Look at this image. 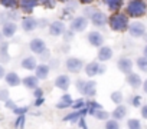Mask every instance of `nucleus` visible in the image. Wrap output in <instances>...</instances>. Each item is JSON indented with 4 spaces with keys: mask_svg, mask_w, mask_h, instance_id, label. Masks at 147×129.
<instances>
[{
    "mask_svg": "<svg viewBox=\"0 0 147 129\" xmlns=\"http://www.w3.org/2000/svg\"><path fill=\"white\" fill-rule=\"evenodd\" d=\"M108 25L113 32H127L130 26V19L125 13H113L108 17Z\"/></svg>",
    "mask_w": 147,
    "mask_h": 129,
    "instance_id": "f257e3e1",
    "label": "nucleus"
},
{
    "mask_svg": "<svg viewBox=\"0 0 147 129\" xmlns=\"http://www.w3.org/2000/svg\"><path fill=\"white\" fill-rule=\"evenodd\" d=\"M147 13V3L144 0H131L125 6V15L133 19L143 17Z\"/></svg>",
    "mask_w": 147,
    "mask_h": 129,
    "instance_id": "f03ea898",
    "label": "nucleus"
},
{
    "mask_svg": "<svg viewBox=\"0 0 147 129\" xmlns=\"http://www.w3.org/2000/svg\"><path fill=\"white\" fill-rule=\"evenodd\" d=\"M65 68H66V70H68L69 73L77 75V73H80L81 70H84L85 63H84V60L80 59V57L71 56V57H68V59L65 60Z\"/></svg>",
    "mask_w": 147,
    "mask_h": 129,
    "instance_id": "7ed1b4c3",
    "label": "nucleus"
},
{
    "mask_svg": "<svg viewBox=\"0 0 147 129\" xmlns=\"http://www.w3.org/2000/svg\"><path fill=\"white\" fill-rule=\"evenodd\" d=\"M128 35L134 39H143V36L146 35V26L143 22H131L128 26Z\"/></svg>",
    "mask_w": 147,
    "mask_h": 129,
    "instance_id": "20e7f679",
    "label": "nucleus"
},
{
    "mask_svg": "<svg viewBox=\"0 0 147 129\" xmlns=\"http://www.w3.org/2000/svg\"><path fill=\"white\" fill-rule=\"evenodd\" d=\"M88 25H90V20L87 19V17H84V16H77V17H74L72 20H71V30L74 32V33H81V32H84L87 27H88Z\"/></svg>",
    "mask_w": 147,
    "mask_h": 129,
    "instance_id": "39448f33",
    "label": "nucleus"
},
{
    "mask_svg": "<svg viewBox=\"0 0 147 129\" xmlns=\"http://www.w3.org/2000/svg\"><path fill=\"white\" fill-rule=\"evenodd\" d=\"M133 66H134L133 60H131L130 57H127V56H121V57L117 60V69H118L121 73H124L125 76L133 72Z\"/></svg>",
    "mask_w": 147,
    "mask_h": 129,
    "instance_id": "423d86ee",
    "label": "nucleus"
},
{
    "mask_svg": "<svg viewBox=\"0 0 147 129\" xmlns=\"http://www.w3.org/2000/svg\"><path fill=\"white\" fill-rule=\"evenodd\" d=\"M49 35L53 36V37H59V36H63V33L66 32V26H65V22L63 20H55L49 25Z\"/></svg>",
    "mask_w": 147,
    "mask_h": 129,
    "instance_id": "0eeeda50",
    "label": "nucleus"
},
{
    "mask_svg": "<svg viewBox=\"0 0 147 129\" xmlns=\"http://www.w3.org/2000/svg\"><path fill=\"white\" fill-rule=\"evenodd\" d=\"M29 49H30L32 53L40 56L48 47H46V42H45L43 39H40V37H35V39H32V40L29 42Z\"/></svg>",
    "mask_w": 147,
    "mask_h": 129,
    "instance_id": "6e6552de",
    "label": "nucleus"
},
{
    "mask_svg": "<svg viewBox=\"0 0 147 129\" xmlns=\"http://www.w3.org/2000/svg\"><path fill=\"white\" fill-rule=\"evenodd\" d=\"M90 23H92V26H95V27H104L105 25H108V17H107V15L104 12L97 9L95 13L91 16Z\"/></svg>",
    "mask_w": 147,
    "mask_h": 129,
    "instance_id": "1a4fd4ad",
    "label": "nucleus"
},
{
    "mask_svg": "<svg viewBox=\"0 0 147 129\" xmlns=\"http://www.w3.org/2000/svg\"><path fill=\"white\" fill-rule=\"evenodd\" d=\"M87 40H88V43H90L92 47H98V49H100V47L104 46V36H102V33L98 32V30L90 32L88 36H87Z\"/></svg>",
    "mask_w": 147,
    "mask_h": 129,
    "instance_id": "9d476101",
    "label": "nucleus"
},
{
    "mask_svg": "<svg viewBox=\"0 0 147 129\" xmlns=\"http://www.w3.org/2000/svg\"><path fill=\"white\" fill-rule=\"evenodd\" d=\"M2 35H3V37L5 39H12L16 33H18V23H15V22H7V23H5L3 26H2Z\"/></svg>",
    "mask_w": 147,
    "mask_h": 129,
    "instance_id": "9b49d317",
    "label": "nucleus"
},
{
    "mask_svg": "<svg viewBox=\"0 0 147 129\" xmlns=\"http://www.w3.org/2000/svg\"><path fill=\"white\" fill-rule=\"evenodd\" d=\"M20 27H22V30H23V32L30 33V32H33L35 29H38V19L30 17V16H26V17H23V19H22Z\"/></svg>",
    "mask_w": 147,
    "mask_h": 129,
    "instance_id": "f8f14e48",
    "label": "nucleus"
},
{
    "mask_svg": "<svg viewBox=\"0 0 147 129\" xmlns=\"http://www.w3.org/2000/svg\"><path fill=\"white\" fill-rule=\"evenodd\" d=\"M113 56H114V50H113V47H110V46H102V47H100L98 49V53H97V59H98V62H108V60H111L113 59Z\"/></svg>",
    "mask_w": 147,
    "mask_h": 129,
    "instance_id": "ddd939ff",
    "label": "nucleus"
},
{
    "mask_svg": "<svg viewBox=\"0 0 147 129\" xmlns=\"http://www.w3.org/2000/svg\"><path fill=\"white\" fill-rule=\"evenodd\" d=\"M81 95L84 98H90V99H94V96L97 95V82L95 80H87L85 82V86L81 92Z\"/></svg>",
    "mask_w": 147,
    "mask_h": 129,
    "instance_id": "4468645a",
    "label": "nucleus"
},
{
    "mask_svg": "<svg viewBox=\"0 0 147 129\" xmlns=\"http://www.w3.org/2000/svg\"><path fill=\"white\" fill-rule=\"evenodd\" d=\"M53 85H55L59 90L66 92V90L69 89V86H71V78H69L68 75H58V76L55 78Z\"/></svg>",
    "mask_w": 147,
    "mask_h": 129,
    "instance_id": "2eb2a0df",
    "label": "nucleus"
},
{
    "mask_svg": "<svg viewBox=\"0 0 147 129\" xmlns=\"http://www.w3.org/2000/svg\"><path fill=\"white\" fill-rule=\"evenodd\" d=\"M125 82H127V85H128L131 89H138V88L143 86V79H141V76H140L138 73H134V72H131L130 75L125 76Z\"/></svg>",
    "mask_w": 147,
    "mask_h": 129,
    "instance_id": "dca6fc26",
    "label": "nucleus"
},
{
    "mask_svg": "<svg viewBox=\"0 0 147 129\" xmlns=\"http://www.w3.org/2000/svg\"><path fill=\"white\" fill-rule=\"evenodd\" d=\"M49 73H51V68H49L48 63H40V64H38L36 69H35V76L39 80H46Z\"/></svg>",
    "mask_w": 147,
    "mask_h": 129,
    "instance_id": "f3484780",
    "label": "nucleus"
},
{
    "mask_svg": "<svg viewBox=\"0 0 147 129\" xmlns=\"http://www.w3.org/2000/svg\"><path fill=\"white\" fill-rule=\"evenodd\" d=\"M100 62L98 60H91L85 64V68H84V72L88 78H94L98 75V69H100Z\"/></svg>",
    "mask_w": 147,
    "mask_h": 129,
    "instance_id": "a211bd4d",
    "label": "nucleus"
},
{
    "mask_svg": "<svg viewBox=\"0 0 147 129\" xmlns=\"http://www.w3.org/2000/svg\"><path fill=\"white\" fill-rule=\"evenodd\" d=\"M19 19V13L16 12V10H5V12H2L0 13V25H5V23H7V22H15L16 23V20Z\"/></svg>",
    "mask_w": 147,
    "mask_h": 129,
    "instance_id": "6ab92c4d",
    "label": "nucleus"
},
{
    "mask_svg": "<svg viewBox=\"0 0 147 129\" xmlns=\"http://www.w3.org/2000/svg\"><path fill=\"white\" fill-rule=\"evenodd\" d=\"M40 3L38 2V0H22V2H19V9L23 12V13H32L35 10L36 6H39Z\"/></svg>",
    "mask_w": 147,
    "mask_h": 129,
    "instance_id": "aec40b11",
    "label": "nucleus"
},
{
    "mask_svg": "<svg viewBox=\"0 0 147 129\" xmlns=\"http://www.w3.org/2000/svg\"><path fill=\"white\" fill-rule=\"evenodd\" d=\"M5 82L7 86L10 88H16L19 85H22V78L16 73V72H7L6 76H5Z\"/></svg>",
    "mask_w": 147,
    "mask_h": 129,
    "instance_id": "412c9836",
    "label": "nucleus"
},
{
    "mask_svg": "<svg viewBox=\"0 0 147 129\" xmlns=\"http://www.w3.org/2000/svg\"><path fill=\"white\" fill-rule=\"evenodd\" d=\"M20 66L26 70H35L38 66V59L35 56H26L20 60Z\"/></svg>",
    "mask_w": 147,
    "mask_h": 129,
    "instance_id": "4be33fe9",
    "label": "nucleus"
},
{
    "mask_svg": "<svg viewBox=\"0 0 147 129\" xmlns=\"http://www.w3.org/2000/svg\"><path fill=\"white\" fill-rule=\"evenodd\" d=\"M22 83L26 89H30V90H35L36 88H39V79L35 76V75H29V76H25L22 79Z\"/></svg>",
    "mask_w": 147,
    "mask_h": 129,
    "instance_id": "5701e85b",
    "label": "nucleus"
},
{
    "mask_svg": "<svg viewBox=\"0 0 147 129\" xmlns=\"http://www.w3.org/2000/svg\"><path fill=\"white\" fill-rule=\"evenodd\" d=\"M127 112H128V110H127V106L118 105V106H115V109L111 112V119L120 122L121 119H124V118L127 116Z\"/></svg>",
    "mask_w": 147,
    "mask_h": 129,
    "instance_id": "b1692460",
    "label": "nucleus"
},
{
    "mask_svg": "<svg viewBox=\"0 0 147 129\" xmlns=\"http://www.w3.org/2000/svg\"><path fill=\"white\" fill-rule=\"evenodd\" d=\"M104 5L107 6V9L111 12V13H118L123 6H124V2L123 0H105Z\"/></svg>",
    "mask_w": 147,
    "mask_h": 129,
    "instance_id": "393cba45",
    "label": "nucleus"
},
{
    "mask_svg": "<svg viewBox=\"0 0 147 129\" xmlns=\"http://www.w3.org/2000/svg\"><path fill=\"white\" fill-rule=\"evenodd\" d=\"M10 60V55H9V43L7 42H2L0 43V63H7Z\"/></svg>",
    "mask_w": 147,
    "mask_h": 129,
    "instance_id": "a878e982",
    "label": "nucleus"
},
{
    "mask_svg": "<svg viewBox=\"0 0 147 129\" xmlns=\"http://www.w3.org/2000/svg\"><path fill=\"white\" fill-rule=\"evenodd\" d=\"M0 6H3L6 10H18L19 9V2L18 0H0Z\"/></svg>",
    "mask_w": 147,
    "mask_h": 129,
    "instance_id": "bb28decb",
    "label": "nucleus"
},
{
    "mask_svg": "<svg viewBox=\"0 0 147 129\" xmlns=\"http://www.w3.org/2000/svg\"><path fill=\"white\" fill-rule=\"evenodd\" d=\"M92 118H95L97 120H104V122H107L108 119H111V113H110L108 110H105V109H101V110H95V113H94Z\"/></svg>",
    "mask_w": 147,
    "mask_h": 129,
    "instance_id": "cd10ccee",
    "label": "nucleus"
},
{
    "mask_svg": "<svg viewBox=\"0 0 147 129\" xmlns=\"http://www.w3.org/2000/svg\"><path fill=\"white\" fill-rule=\"evenodd\" d=\"M110 98H111V102H113V103H115L117 106H118V105H123L124 95H123V92H121V90H114V92L110 95Z\"/></svg>",
    "mask_w": 147,
    "mask_h": 129,
    "instance_id": "c85d7f7f",
    "label": "nucleus"
},
{
    "mask_svg": "<svg viewBox=\"0 0 147 129\" xmlns=\"http://www.w3.org/2000/svg\"><path fill=\"white\" fill-rule=\"evenodd\" d=\"M136 64H137V68H138V70H140V72H144V73H147V57H144V56H140V57H137V60H136Z\"/></svg>",
    "mask_w": 147,
    "mask_h": 129,
    "instance_id": "c756f323",
    "label": "nucleus"
},
{
    "mask_svg": "<svg viewBox=\"0 0 147 129\" xmlns=\"http://www.w3.org/2000/svg\"><path fill=\"white\" fill-rule=\"evenodd\" d=\"M74 110H81V109H84V108H87V99H84V98H80V99H75L74 100V103H72V106H71Z\"/></svg>",
    "mask_w": 147,
    "mask_h": 129,
    "instance_id": "7c9ffc66",
    "label": "nucleus"
},
{
    "mask_svg": "<svg viewBox=\"0 0 147 129\" xmlns=\"http://www.w3.org/2000/svg\"><path fill=\"white\" fill-rule=\"evenodd\" d=\"M127 129H143V125L138 119L131 118V119L127 120Z\"/></svg>",
    "mask_w": 147,
    "mask_h": 129,
    "instance_id": "2f4dec72",
    "label": "nucleus"
},
{
    "mask_svg": "<svg viewBox=\"0 0 147 129\" xmlns=\"http://www.w3.org/2000/svg\"><path fill=\"white\" fill-rule=\"evenodd\" d=\"M25 123H26V115H22V116H16L15 122H13V126L16 129H23L25 128Z\"/></svg>",
    "mask_w": 147,
    "mask_h": 129,
    "instance_id": "473e14b6",
    "label": "nucleus"
},
{
    "mask_svg": "<svg viewBox=\"0 0 147 129\" xmlns=\"http://www.w3.org/2000/svg\"><path fill=\"white\" fill-rule=\"evenodd\" d=\"M87 108H88V109H92V110H101V109H104V108H102V105H101V103H98V102H97V100H94V99L87 100Z\"/></svg>",
    "mask_w": 147,
    "mask_h": 129,
    "instance_id": "72a5a7b5",
    "label": "nucleus"
},
{
    "mask_svg": "<svg viewBox=\"0 0 147 129\" xmlns=\"http://www.w3.org/2000/svg\"><path fill=\"white\" fill-rule=\"evenodd\" d=\"M130 105H131L133 108H141V106H143V103H141V96H140V95L131 96V98H130Z\"/></svg>",
    "mask_w": 147,
    "mask_h": 129,
    "instance_id": "f704fd0d",
    "label": "nucleus"
},
{
    "mask_svg": "<svg viewBox=\"0 0 147 129\" xmlns=\"http://www.w3.org/2000/svg\"><path fill=\"white\" fill-rule=\"evenodd\" d=\"M104 129H120V122L114 119H108L107 122H104Z\"/></svg>",
    "mask_w": 147,
    "mask_h": 129,
    "instance_id": "c9c22d12",
    "label": "nucleus"
},
{
    "mask_svg": "<svg viewBox=\"0 0 147 129\" xmlns=\"http://www.w3.org/2000/svg\"><path fill=\"white\" fill-rule=\"evenodd\" d=\"M28 112H29V106H18V108H15V109L12 110V113H13V115H16V116L26 115Z\"/></svg>",
    "mask_w": 147,
    "mask_h": 129,
    "instance_id": "e433bc0d",
    "label": "nucleus"
},
{
    "mask_svg": "<svg viewBox=\"0 0 147 129\" xmlns=\"http://www.w3.org/2000/svg\"><path fill=\"white\" fill-rule=\"evenodd\" d=\"M9 98V90L6 88H0V102H6Z\"/></svg>",
    "mask_w": 147,
    "mask_h": 129,
    "instance_id": "4c0bfd02",
    "label": "nucleus"
},
{
    "mask_svg": "<svg viewBox=\"0 0 147 129\" xmlns=\"http://www.w3.org/2000/svg\"><path fill=\"white\" fill-rule=\"evenodd\" d=\"M40 5H42L45 9H55L56 2H55V0H45V2H42Z\"/></svg>",
    "mask_w": 147,
    "mask_h": 129,
    "instance_id": "58836bf2",
    "label": "nucleus"
},
{
    "mask_svg": "<svg viewBox=\"0 0 147 129\" xmlns=\"http://www.w3.org/2000/svg\"><path fill=\"white\" fill-rule=\"evenodd\" d=\"M74 36H75V33H74L71 29H66V32L63 33V36H62V37H63V40H65V42H71V40L74 39Z\"/></svg>",
    "mask_w": 147,
    "mask_h": 129,
    "instance_id": "ea45409f",
    "label": "nucleus"
},
{
    "mask_svg": "<svg viewBox=\"0 0 147 129\" xmlns=\"http://www.w3.org/2000/svg\"><path fill=\"white\" fill-rule=\"evenodd\" d=\"M95 10H97V9H94V7H85V9H84V15H82V16H84V17H87V19L90 20V19H91V16L95 13Z\"/></svg>",
    "mask_w": 147,
    "mask_h": 129,
    "instance_id": "a19ab883",
    "label": "nucleus"
},
{
    "mask_svg": "<svg viewBox=\"0 0 147 129\" xmlns=\"http://www.w3.org/2000/svg\"><path fill=\"white\" fill-rule=\"evenodd\" d=\"M59 100H61V102H65V103H71V105L74 103V98H72L69 93H63V95L61 96Z\"/></svg>",
    "mask_w": 147,
    "mask_h": 129,
    "instance_id": "79ce46f5",
    "label": "nucleus"
},
{
    "mask_svg": "<svg viewBox=\"0 0 147 129\" xmlns=\"http://www.w3.org/2000/svg\"><path fill=\"white\" fill-rule=\"evenodd\" d=\"M85 82H87L85 79H78V80L75 82V86H77V90H78L80 93L82 92V89H84V86H85Z\"/></svg>",
    "mask_w": 147,
    "mask_h": 129,
    "instance_id": "37998d69",
    "label": "nucleus"
},
{
    "mask_svg": "<svg viewBox=\"0 0 147 129\" xmlns=\"http://www.w3.org/2000/svg\"><path fill=\"white\" fill-rule=\"evenodd\" d=\"M33 98H35V99L45 98V96H43V89H42V88H36V89L33 90Z\"/></svg>",
    "mask_w": 147,
    "mask_h": 129,
    "instance_id": "c03bdc74",
    "label": "nucleus"
},
{
    "mask_svg": "<svg viewBox=\"0 0 147 129\" xmlns=\"http://www.w3.org/2000/svg\"><path fill=\"white\" fill-rule=\"evenodd\" d=\"M5 106L7 108V109H15V108H18V105H16V102L15 100H12V99H7L6 102H5Z\"/></svg>",
    "mask_w": 147,
    "mask_h": 129,
    "instance_id": "a18cd8bd",
    "label": "nucleus"
},
{
    "mask_svg": "<svg viewBox=\"0 0 147 129\" xmlns=\"http://www.w3.org/2000/svg\"><path fill=\"white\" fill-rule=\"evenodd\" d=\"M55 106H56V109H68V108H71L72 105H71V103H65V102H61V100H59Z\"/></svg>",
    "mask_w": 147,
    "mask_h": 129,
    "instance_id": "49530a36",
    "label": "nucleus"
},
{
    "mask_svg": "<svg viewBox=\"0 0 147 129\" xmlns=\"http://www.w3.org/2000/svg\"><path fill=\"white\" fill-rule=\"evenodd\" d=\"M40 59H42V60H51V50L46 49V50L40 55Z\"/></svg>",
    "mask_w": 147,
    "mask_h": 129,
    "instance_id": "de8ad7c7",
    "label": "nucleus"
},
{
    "mask_svg": "<svg viewBox=\"0 0 147 129\" xmlns=\"http://www.w3.org/2000/svg\"><path fill=\"white\" fill-rule=\"evenodd\" d=\"M140 113H141V118L143 119H147V103L140 108Z\"/></svg>",
    "mask_w": 147,
    "mask_h": 129,
    "instance_id": "09e8293b",
    "label": "nucleus"
},
{
    "mask_svg": "<svg viewBox=\"0 0 147 129\" xmlns=\"http://www.w3.org/2000/svg\"><path fill=\"white\" fill-rule=\"evenodd\" d=\"M43 102H45V98L35 99V102H33V106H35V108H39V106H42V105H43Z\"/></svg>",
    "mask_w": 147,
    "mask_h": 129,
    "instance_id": "8fccbe9b",
    "label": "nucleus"
},
{
    "mask_svg": "<svg viewBox=\"0 0 147 129\" xmlns=\"http://www.w3.org/2000/svg\"><path fill=\"white\" fill-rule=\"evenodd\" d=\"M78 126H80L81 129H88V128H87V123H85V118H81V119L78 120Z\"/></svg>",
    "mask_w": 147,
    "mask_h": 129,
    "instance_id": "3c124183",
    "label": "nucleus"
},
{
    "mask_svg": "<svg viewBox=\"0 0 147 129\" xmlns=\"http://www.w3.org/2000/svg\"><path fill=\"white\" fill-rule=\"evenodd\" d=\"M6 69H5V66H3V64L2 63H0V79H5V76H6Z\"/></svg>",
    "mask_w": 147,
    "mask_h": 129,
    "instance_id": "603ef678",
    "label": "nucleus"
},
{
    "mask_svg": "<svg viewBox=\"0 0 147 129\" xmlns=\"http://www.w3.org/2000/svg\"><path fill=\"white\" fill-rule=\"evenodd\" d=\"M105 72H107V66H105L104 63H101L100 64V69H98V75H104Z\"/></svg>",
    "mask_w": 147,
    "mask_h": 129,
    "instance_id": "864d4df0",
    "label": "nucleus"
},
{
    "mask_svg": "<svg viewBox=\"0 0 147 129\" xmlns=\"http://www.w3.org/2000/svg\"><path fill=\"white\" fill-rule=\"evenodd\" d=\"M49 64V68L51 69H53V66H59V60H56V59H51V63H48Z\"/></svg>",
    "mask_w": 147,
    "mask_h": 129,
    "instance_id": "5fc2aeb1",
    "label": "nucleus"
},
{
    "mask_svg": "<svg viewBox=\"0 0 147 129\" xmlns=\"http://www.w3.org/2000/svg\"><path fill=\"white\" fill-rule=\"evenodd\" d=\"M141 88H143V92H144V93L147 95V79H146V80L143 82V86H141Z\"/></svg>",
    "mask_w": 147,
    "mask_h": 129,
    "instance_id": "6e6d98bb",
    "label": "nucleus"
},
{
    "mask_svg": "<svg viewBox=\"0 0 147 129\" xmlns=\"http://www.w3.org/2000/svg\"><path fill=\"white\" fill-rule=\"evenodd\" d=\"M143 56H144V57H147V45L143 47Z\"/></svg>",
    "mask_w": 147,
    "mask_h": 129,
    "instance_id": "4d7b16f0",
    "label": "nucleus"
},
{
    "mask_svg": "<svg viewBox=\"0 0 147 129\" xmlns=\"http://www.w3.org/2000/svg\"><path fill=\"white\" fill-rule=\"evenodd\" d=\"M143 39H144V40H146V45H147V32H146V35H144V36H143Z\"/></svg>",
    "mask_w": 147,
    "mask_h": 129,
    "instance_id": "13d9d810",
    "label": "nucleus"
},
{
    "mask_svg": "<svg viewBox=\"0 0 147 129\" xmlns=\"http://www.w3.org/2000/svg\"><path fill=\"white\" fill-rule=\"evenodd\" d=\"M3 42V35H2V32H0V43Z\"/></svg>",
    "mask_w": 147,
    "mask_h": 129,
    "instance_id": "bf43d9fd",
    "label": "nucleus"
}]
</instances>
